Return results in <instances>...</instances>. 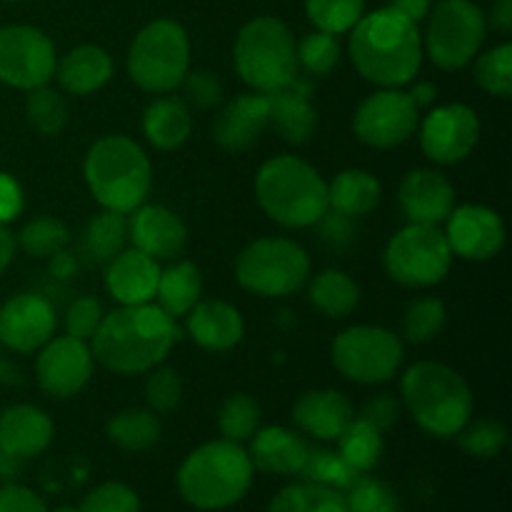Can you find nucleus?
I'll return each mask as SVG.
<instances>
[{"label":"nucleus","instance_id":"nucleus-1","mask_svg":"<svg viewBox=\"0 0 512 512\" xmlns=\"http://www.w3.org/2000/svg\"><path fill=\"white\" fill-rule=\"evenodd\" d=\"M93 358L118 375H140L158 368L180 340L175 318L158 305H120L103 315L95 330Z\"/></svg>","mask_w":512,"mask_h":512},{"label":"nucleus","instance_id":"nucleus-2","mask_svg":"<svg viewBox=\"0 0 512 512\" xmlns=\"http://www.w3.org/2000/svg\"><path fill=\"white\" fill-rule=\"evenodd\" d=\"M350 60L368 83L400 88L418 75L423 63V35L418 23L390 8L373 10L353 25Z\"/></svg>","mask_w":512,"mask_h":512},{"label":"nucleus","instance_id":"nucleus-3","mask_svg":"<svg viewBox=\"0 0 512 512\" xmlns=\"http://www.w3.org/2000/svg\"><path fill=\"white\" fill-rule=\"evenodd\" d=\"M400 395L410 418L433 438H455L473 415V390L463 375L433 360L405 370Z\"/></svg>","mask_w":512,"mask_h":512},{"label":"nucleus","instance_id":"nucleus-4","mask_svg":"<svg viewBox=\"0 0 512 512\" xmlns=\"http://www.w3.org/2000/svg\"><path fill=\"white\" fill-rule=\"evenodd\" d=\"M248 450L230 440H210L195 448L178 470L180 498L195 510L215 512L233 508L253 485Z\"/></svg>","mask_w":512,"mask_h":512},{"label":"nucleus","instance_id":"nucleus-5","mask_svg":"<svg viewBox=\"0 0 512 512\" xmlns=\"http://www.w3.org/2000/svg\"><path fill=\"white\" fill-rule=\"evenodd\" d=\"M83 175L103 210L130 215L145 203L153 185V165L128 135H103L90 145Z\"/></svg>","mask_w":512,"mask_h":512},{"label":"nucleus","instance_id":"nucleus-6","mask_svg":"<svg viewBox=\"0 0 512 512\" xmlns=\"http://www.w3.org/2000/svg\"><path fill=\"white\" fill-rule=\"evenodd\" d=\"M255 195L270 220L283 228H310L325 215L328 183L295 155H275L255 175Z\"/></svg>","mask_w":512,"mask_h":512},{"label":"nucleus","instance_id":"nucleus-7","mask_svg":"<svg viewBox=\"0 0 512 512\" xmlns=\"http://www.w3.org/2000/svg\"><path fill=\"white\" fill-rule=\"evenodd\" d=\"M235 70L255 93L270 95L298 78L295 38L283 20L260 15L245 23L235 38Z\"/></svg>","mask_w":512,"mask_h":512},{"label":"nucleus","instance_id":"nucleus-8","mask_svg":"<svg viewBox=\"0 0 512 512\" xmlns=\"http://www.w3.org/2000/svg\"><path fill=\"white\" fill-rule=\"evenodd\" d=\"M190 70V40L180 23L153 20L128 50V75L145 93H170Z\"/></svg>","mask_w":512,"mask_h":512},{"label":"nucleus","instance_id":"nucleus-9","mask_svg":"<svg viewBox=\"0 0 512 512\" xmlns=\"http://www.w3.org/2000/svg\"><path fill=\"white\" fill-rule=\"evenodd\" d=\"M310 258L288 238H258L238 255L235 278L260 298H285L308 283Z\"/></svg>","mask_w":512,"mask_h":512},{"label":"nucleus","instance_id":"nucleus-10","mask_svg":"<svg viewBox=\"0 0 512 512\" xmlns=\"http://www.w3.org/2000/svg\"><path fill=\"white\" fill-rule=\"evenodd\" d=\"M453 265V253L438 225L408 223L388 240L383 268L390 280L405 288H433Z\"/></svg>","mask_w":512,"mask_h":512},{"label":"nucleus","instance_id":"nucleus-11","mask_svg":"<svg viewBox=\"0 0 512 512\" xmlns=\"http://www.w3.org/2000/svg\"><path fill=\"white\" fill-rule=\"evenodd\" d=\"M488 18L470 0H440L428 20L423 50L438 68L460 70L483 48Z\"/></svg>","mask_w":512,"mask_h":512},{"label":"nucleus","instance_id":"nucleus-12","mask_svg":"<svg viewBox=\"0 0 512 512\" xmlns=\"http://www.w3.org/2000/svg\"><path fill=\"white\" fill-rule=\"evenodd\" d=\"M403 340L380 325H353L333 340V365L345 380L380 385L393 380L403 363Z\"/></svg>","mask_w":512,"mask_h":512},{"label":"nucleus","instance_id":"nucleus-13","mask_svg":"<svg viewBox=\"0 0 512 512\" xmlns=\"http://www.w3.org/2000/svg\"><path fill=\"white\" fill-rule=\"evenodd\" d=\"M55 45L43 30L30 25L0 28V83L18 90L48 85L55 75Z\"/></svg>","mask_w":512,"mask_h":512},{"label":"nucleus","instance_id":"nucleus-14","mask_svg":"<svg viewBox=\"0 0 512 512\" xmlns=\"http://www.w3.org/2000/svg\"><path fill=\"white\" fill-rule=\"evenodd\" d=\"M420 123V108L405 90L380 88L358 105L353 115V133L368 148H398Z\"/></svg>","mask_w":512,"mask_h":512},{"label":"nucleus","instance_id":"nucleus-15","mask_svg":"<svg viewBox=\"0 0 512 512\" xmlns=\"http://www.w3.org/2000/svg\"><path fill=\"white\" fill-rule=\"evenodd\" d=\"M480 140V120L470 105L450 103L433 108L420 125V148L425 158L453 165L468 158Z\"/></svg>","mask_w":512,"mask_h":512},{"label":"nucleus","instance_id":"nucleus-16","mask_svg":"<svg viewBox=\"0 0 512 512\" xmlns=\"http://www.w3.org/2000/svg\"><path fill=\"white\" fill-rule=\"evenodd\" d=\"M93 350L85 340L73 335H60L50 338L40 348L35 360V378L38 385L53 398H73L93 378Z\"/></svg>","mask_w":512,"mask_h":512},{"label":"nucleus","instance_id":"nucleus-17","mask_svg":"<svg viewBox=\"0 0 512 512\" xmlns=\"http://www.w3.org/2000/svg\"><path fill=\"white\" fill-rule=\"evenodd\" d=\"M445 223V240L458 258L483 263L505 248V223L498 210L488 205H460Z\"/></svg>","mask_w":512,"mask_h":512},{"label":"nucleus","instance_id":"nucleus-18","mask_svg":"<svg viewBox=\"0 0 512 512\" xmlns=\"http://www.w3.org/2000/svg\"><path fill=\"white\" fill-rule=\"evenodd\" d=\"M55 333V310L43 295L20 293L0 308V343L13 353L40 350Z\"/></svg>","mask_w":512,"mask_h":512},{"label":"nucleus","instance_id":"nucleus-19","mask_svg":"<svg viewBox=\"0 0 512 512\" xmlns=\"http://www.w3.org/2000/svg\"><path fill=\"white\" fill-rule=\"evenodd\" d=\"M398 203L408 223L440 225L455 208V188L440 170H410L398 190Z\"/></svg>","mask_w":512,"mask_h":512},{"label":"nucleus","instance_id":"nucleus-20","mask_svg":"<svg viewBox=\"0 0 512 512\" xmlns=\"http://www.w3.org/2000/svg\"><path fill=\"white\" fill-rule=\"evenodd\" d=\"M128 218V238L133 248L153 260H170L183 253L188 243V228L175 210L165 205H140Z\"/></svg>","mask_w":512,"mask_h":512},{"label":"nucleus","instance_id":"nucleus-21","mask_svg":"<svg viewBox=\"0 0 512 512\" xmlns=\"http://www.w3.org/2000/svg\"><path fill=\"white\" fill-rule=\"evenodd\" d=\"M270 128V100L263 93L238 95L218 113L213 123L215 143L230 153L253 148Z\"/></svg>","mask_w":512,"mask_h":512},{"label":"nucleus","instance_id":"nucleus-22","mask_svg":"<svg viewBox=\"0 0 512 512\" xmlns=\"http://www.w3.org/2000/svg\"><path fill=\"white\" fill-rule=\"evenodd\" d=\"M53 420L35 405H10L0 413V453L15 460L38 458L53 443Z\"/></svg>","mask_w":512,"mask_h":512},{"label":"nucleus","instance_id":"nucleus-23","mask_svg":"<svg viewBox=\"0 0 512 512\" xmlns=\"http://www.w3.org/2000/svg\"><path fill=\"white\" fill-rule=\"evenodd\" d=\"M353 418V403L333 388L308 390L305 395H300L293 408V423L298 425L300 433L323 440V443L338 440V435L348 428Z\"/></svg>","mask_w":512,"mask_h":512},{"label":"nucleus","instance_id":"nucleus-24","mask_svg":"<svg viewBox=\"0 0 512 512\" xmlns=\"http://www.w3.org/2000/svg\"><path fill=\"white\" fill-rule=\"evenodd\" d=\"M185 318H188L185 325H188L190 338L210 353L233 350L243 340V315L225 300H198Z\"/></svg>","mask_w":512,"mask_h":512},{"label":"nucleus","instance_id":"nucleus-25","mask_svg":"<svg viewBox=\"0 0 512 512\" xmlns=\"http://www.w3.org/2000/svg\"><path fill=\"white\" fill-rule=\"evenodd\" d=\"M158 278V260L135 248L120 250L105 268V288L120 305L150 303L158 288Z\"/></svg>","mask_w":512,"mask_h":512},{"label":"nucleus","instance_id":"nucleus-26","mask_svg":"<svg viewBox=\"0 0 512 512\" xmlns=\"http://www.w3.org/2000/svg\"><path fill=\"white\" fill-rule=\"evenodd\" d=\"M310 445L303 435L283 425H270V428L255 430L250 438V463L255 470L268 475H300L305 460H308Z\"/></svg>","mask_w":512,"mask_h":512},{"label":"nucleus","instance_id":"nucleus-27","mask_svg":"<svg viewBox=\"0 0 512 512\" xmlns=\"http://www.w3.org/2000/svg\"><path fill=\"white\" fill-rule=\"evenodd\" d=\"M270 100V125L278 130L285 143H308L318 128V110L310 103V93L298 85V78L283 90L268 95Z\"/></svg>","mask_w":512,"mask_h":512},{"label":"nucleus","instance_id":"nucleus-28","mask_svg":"<svg viewBox=\"0 0 512 512\" xmlns=\"http://www.w3.org/2000/svg\"><path fill=\"white\" fill-rule=\"evenodd\" d=\"M55 75L65 93L90 95L113 78V58L100 45H78L55 65Z\"/></svg>","mask_w":512,"mask_h":512},{"label":"nucleus","instance_id":"nucleus-29","mask_svg":"<svg viewBox=\"0 0 512 512\" xmlns=\"http://www.w3.org/2000/svg\"><path fill=\"white\" fill-rule=\"evenodd\" d=\"M143 133L158 150H175L193 133V113L183 98L163 95L145 108Z\"/></svg>","mask_w":512,"mask_h":512},{"label":"nucleus","instance_id":"nucleus-30","mask_svg":"<svg viewBox=\"0 0 512 512\" xmlns=\"http://www.w3.org/2000/svg\"><path fill=\"white\" fill-rule=\"evenodd\" d=\"M383 195V185L373 173L360 168L343 170L328 183V205L330 210L348 215V218H363L373 213Z\"/></svg>","mask_w":512,"mask_h":512},{"label":"nucleus","instance_id":"nucleus-31","mask_svg":"<svg viewBox=\"0 0 512 512\" xmlns=\"http://www.w3.org/2000/svg\"><path fill=\"white\" fill-rule=\"evenodd\" d=\"M200 293H203V275L198 265L190 260L160 270L155 298H158V308H163L170 318L188 315V310L200 300Z\"/></svg>","mask_w":512,"mask_h":512},{"label":"nucleus","instance_id":"nucleus-32","mask_svg":"<svg viewBox=\"0 0 512 512\" xmlns=\"http://www.w3.org/2000/svg\"><path fill=\"white\" fill-rule=\"evenodd\" d=\"M310 305L325 318H345L360 303V288L343 270H323L310 280L308 288Z\"/></svg>","mask_w":512,"mask_h":512},{"label":"nucleus","instance_id":"nucleus-33","mask_svg":"<svg viewBox=\"0 0 512 512\" xmlns=\"http://www.w3.org/2000/svg\"><path fill=\"white\" fill-rule=\"evenodd\" d=\"M128 243V218L115 210H103L95 215L83 230L80 250L90 263L108 265Z\"/></svg>","mask_w":512,"mask_h":512},{"label":"nucleus","instance_id":"nucleus-34","mask_svg":"<svg viewBox=\"0 0 512 512\" xmlns=\"http://www.w3.org/2000/svg\"><path fill=\"white\" fill-rule=\"evenodd\" d=\"M108 438L128 453H143L160 440V420L153 410L130 408L113 415L105 425Z\"/></svg>","mask_w":512,"mask_h":512},{"label":"nucleus","instance_id":"nucleus-35","mask_svg":"<svg viewBox=\"0 0 512 512\" xmlns=\"http://www.w3.org/2000/svg\"><path fill=\"white\" fill-rule=\"evenodd\" d=\"M268 512H348V505L340 490L303 480V483L285 485L270 500Z\"/></svg>","mask_w":512,"mask_h":512},{"label":"nucleus","instance_id":"nucleus-36","mask_svg":"<svg viewBox=\"0 0 512 512\" xmlns=\"http://www.w3.org/2000/svg\"><path fill=\"white\" fill-rule=\"evenodd\" d=\"M383 448V433L360 415L350 420L348 428L338 435V453L358 473H370L383 458Z\"/></svg>","mask_w":512,"mask_h":512},{"label":"nucleus","instance_id":"nucleus-37","mask_svg":"<svg viewBox=\"0 0 512 512\" xmlns=\"http://www.w3.org/2000/svg\"><path fill=\"white\" fill-rule=\"evenodd\" d=\"M25 118L40 135H58L68 123V100L60 90L48 88V85L28 90Z\"/></svg>","mask_w":512,"mask_h":512},{"label":"nucleus","instance_id":"nucleus-38","mask_svg":"<svg viewBox=\"0 0 512 512\" xmlns=\"http://www.w3.org/2000/svg\"><path fill=\"white\" fill-rule=\"evenodd\" d=\"M360 475L363 473H358L353 465L345 463L343 455L325 448H310L308 460H305L303 470H300V478L308 480V483L328 485V488L340 490V493H345Z\"/></svg>","mask_w":512,"mask_h":512},{"label":"nucleus","instance_id":"nucleus-39","mask_svg":"<svg viewBox=\"0 0 512 512\" xmlns=\"http://www.w3.org/2000/svg\"><path fill=\"white\" fill-rule=\"evenodd\" d=\"M68 240H70L68 228H65L58 218L43 215V218H35L30 220V223H25L23 228H20L15 243L23 248L25 255L43 260V258H53V255L63 253Z\"/></svg>","mask_w":512,"mask_h":512},{"label":"nucleus","instance_id":"nucleus-40","mask_svg":"<svg viewBox=\"0 0 512 512\" xmlns=\"http://www.w3.org/2000/svg\"><path fill=\"white\" fill-rule=\"evenodd\" d=\"M445 323H448V310H445L443 300L425 295V298L413 300L403 315V333L408 343L423 345L438 338L443 333Z\"/></svg>","mask_w":512,"mask_h":512},{"label":"nucleus","instance_id":"nucleus-41","mask_svg":"<svg viewBox=\"0 0 512 512\" xmlns=\"http://www.w3.org/2000/svg\"><path fill=\"white\" fill-rule=\"evenodd\" d=\"M260 405L258 400H253L250 395L238 393L230 395L223 405H220L218 413V430L223 435V440L230 443H245L255 435V430L260 428Z\"/></svg>","mask_w":512,"mask_h":512},{"label":"nucleus","instance_id":"nucleus-42","mask_svg":"<svg viewBox=\"0 0 512 512\" xmlns=\"http://www.w3.org/2000/svg\"><path fill=\"white\" fill-rule=\"evenodd\" d=\"M475 83L495 98L512 95V45L500 43L475 60Z\"/></svg>","mask_w":512,"mask_h":512},{"label":"nucleus","instance_id":"nucleus-43","mask_svg":"<svg viewBox=\"0 0 512 512\" xmlns=\"http://www.w3.org/2000/svg\"><path fill=\"white\" fill-rule=\"evenodd\" d=\"M365 0H305L310 23L325 33H348L363 18Z\"/></svg>","mask_w":512,"mask_h":512},{"label":"nucleus","instance_id":"nucleus-44","mask_svg":"<svg viewBox=\"0 0 512 512\" xmlns=\"http://www.w3.org/2000/svg\"><path fill=\"white\" fill-rule=\"evenodd\" d=\"M343 495L348 512H405L398 493L388 483L365 473Z\"/></svg>","mask_w":512,"mask_h":512},{"label":"nucleus","instance_id":"nucleus-45","mask_svg":"<svg viewBox=\"0 0 512 512\" xmlns=\"http://www.w3.org/2000/svg\"><path fill=\"white\" fill-rule=\"evenodd\" d=\"M455 438H458L463 453L480 460H490L498 458V455L503 453L505 445H508V428H505L500 420L483 418L465 425Z\"/></svg>","mask_w":512,"mask_h":512},{"label":"nucleus","instance_id":"nucleus-46","mask_svg":"<svg viewBox=\"0 0 512 512\" xmlns=\"http://www.w3.org/2000/svg\"><path fill=\"white\" fill-rule=\"evenodd\" d=\"M295 55H298V65H303L305 73L328 75L340 60V43L333 33L313 30L300 43H295Z\"/></svg>","mask_w":512,"mask_h":512},{"label":"nucleus","instance_id":"nucleus-47","mask_svg":"<svg viewBox=\"0 0 512 512\" xmlns=\"http://www.w3.org/2000/svg\"><path fill=\"white\" fill-rule=\"evenodd\" d=\"M78 512H140V498L130 485L110 480L90 490Z\"/></svg>","mask_w":512,"mask_h":512},{"label":"nucleus","instance_id":"nucleus-48","mask_svg":"<svg viewBox=\"0 0 512 512\" xmlns=\"http://www.w3.org/2000/svg\"><path fill=\"white\" fill-rule=\"evenodd\" d=\"M183 400V380L173 368H153L145 380V403L153 413H173Z\"/></svg>","mask_w":512,"mask_h":512},{"label":"nucleus","instance_id":"nucleus-49","mask_svg":"<svg viewBox=\"0 0 512 512\" xmlns=\"http://www.w3.org/2000/svg\"><path fill=\"white\" fill-rule=\"evenodd\" d=\"M180 85H183L185 103L200 110L215 108L223 100V83L210 70H188Z\"/></svg>","mask_w":512,"mask_h":512},{"label":"nucleus","instance_id":"nucleus-50","mask_svg":"<svg viewBox=\"0 0 512 512\" xmlns=\"http://www.w3.org/2000/svg\"><path fill=\"white\" fill-rule=\"evenodd\" d=\"M103 315L105 313L100 300L90 298V295L73 300V305L65 313V335H73V338L88 343L95 335V330L100 328V323H103Z\"/></svg>","mask_w":512,"mask_h":512},{"label":"nucleus","instance_id":"nucleus-51","mask_svg":"<svg viewBox=\"0 0 512 512\" xmlns=\"http://www.w3.org/2000/svg\"><path fill=\"white\" fill-rule=\"evenodd\" d=\"M315 225H318L320 240L330 245V248H348V245H353L355 235H358L355 218H348V215L330 208L325 210V215Z\"/></svg>","mask_w":512,"mask_h":512},{"label":"nucleus","instance_id":"nucleus-52","mask_svg":"<svg viewBox=\"0 0 512 512\" xmlns=\"http://www.w3.org/2000/svg\"><path fill=\"white\" fill-rule=\"evenodd\" d=\"M360 418L368 420L370 425H375L380 433H385V430H390L395 423H398L400 403L393 398V395L380 393L363 405V413H360Z\"/></svg>","mask_w":512,"mask_h":512},{"label":"nucleus","instance_id":"nucleus-53","mask_svg":"<svg viewBox=\"0 0 512 512\" xmlns=\"http://www.w3.org/2000/svg\"><path fill=\"white\" fill-rule=\"evenodd\" d=\"M0 512H50L38 493L23 485L0 488Z\"/></svg>","mask_w":512,"mask_h":512},{"label":"nucleus","instance_id":"nucleus-54","mask_svg":"<svg viewBox=\"0 0 512 512\" xmlns=\"http://www.w3.org/2000/svg\"><path fill=\"white\" fill-rule=\"evenodd\" d=\"M23 210V193L10 175L0 173V223H8Z\"/></svg>","mask_w":512,"mask_h":512},{"label":"nucleus","instance_id":"nucleus-55","mask_svg":"<svg viewBox=\"0 0 512 512\" xmlns=\"http://www.w3.org/2000/svg\"><path fill=\"white\" fill-rule=\"evenodd\" d=\"M385 8L395 10L400 13L403 18L413 20V23H420L423 18H428L430 13V0H388Z\"/></svg>","mask_w":512,"mask_h":512},{"label":"nucleus","instance_id":"nucleus-56","mask_svg":"<svg viewBox=\"0 0 512 512\" xmlns=\"http://www.w3.org/2000/svg\"><path fill=\"white\" fill-rule=\"evenodd\" d=\"M490 25L500 33H510L512 30V0H495L493 10H490Z\"/></svg>","mask_w":512,"mask_h":512},{"label":"nucleus","instance_id":"nucleus-57","mask_svg":"<svg viewBox=\"0 0 512 512\" xmlns=\"http://www.w3.org/2000/svg\"><path fill=\"white\" fill-rule=\"evenodd\" d=\"M15 248H18V243H15L13 233L5 228V223H0V273L13 263Z\"/></svg>","mask_w":512,"mask_h":512},{"label":"nucleus","instance_id":"nucleus-58","mask_svg":"<svg viewBox=\"0 0 512 512\" xmlns=\"http://www.w3.org/2000/svg\"><path fill=\"white\" fill-rule=\"evenodd\" d=\"M408 95L413 98V103L418 105V108H428V105H433L435 98H438V88L425 80V83H415Z\"/></svg>","mask_w":512,"mask_h":512},{"label":"nucleus","instance_id":"nucleus-59","mask_svg":"<svg viewBox=\"0 0 512 512\" xmlns=\"http://www.w3.org/2000/svg\"><path fill=\"white\" fill-rule=\"evenodd\" d=\"M0 380H3V383H20L18 368H15L13 363H8L3 355H0Z\"/></svg>","mask_w":512,"mask_h":512},{"label":"nucleus","instance_id":"nucleus-60","mask_svg":"<svg viewBox=\"0 0 512 512\" xmlns=\"http://www.w3.org/2000/svg\"><path fill=\"white\" fill-rule=\"evenodd\" d=\"M55 512H78V508H73V505H63V508H58Z\"/></svg>","mask_w":512,"mask_h":512}]
</instances>
